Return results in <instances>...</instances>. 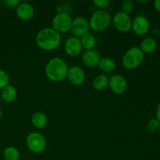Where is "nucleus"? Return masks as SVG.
Returning a JSON list of instances; mask_svg holds the SVG:
<instances>
[{
    "label": "nucleus",
    "mask_w": 160,
    "mask_h": 160,
    "mask_svg": "<svg viewBox=\"0 0 160 160\" xmlns=\"http://www.w3.org/2000/svg\"><path fill=\"white\" fill-rule=\"evenodd\" d=\"M112 23L114 28L120 32H128L131 29L132 20L128 14L119 11L112 18Z\"/></svg>",
    "instance_id": "obj_7"
},
{
    "label": "nucleus",
    "mask_w": 160,
    "mask_h": 160,
    "mask_svg": "<svg viewBox=\"0 0 160 160\" xmlns=\"http://www.w3.org/2000/svg\"><path fill=\"white\" fill-rule=\"evenodd\" d=\"M5 5H6L7 7H17L18 6V4L20 3V2L18 0H6L4 2Z\"/></svg>",
    "instance_id": "obj_26"
},
{
    "label": "nucleus",
    "mask_w": 160,
    "mask_h": 160,
    "mask_svg": "<svg viewBox=\"0 0 160 160\" xmlns=\"http://www.w3.org/2000/svg\"><path fill=\"white\" fill-rule=\"evenodd\" d=\"M134 6L133 2L124 1L122 2L121 10L120 11H122V12H124V13H127L128 14V15H130V13L132 12L133 10H134Z\"/></svg>",
    "instance_id": "obj_24"
},
{
    "label": "nucleus",
    "mask_w": 160,
    "mask_h": 160,
    "mask_svg": "<svg viewBox=\"0 0 160 160\" xmlns=\"http://www.w3.org/2000/svg\"><path fill=\"white\" fill-rule=\"evenodd\" d=\"M73 18L70 13L66 11L57 12L52 20V28L57 31L59 34H64L70 31Z\"/></svg>",
    "instance_id": "obj_5"
},
{
    "label": "nucleus",
    "mask_w": 160,
    "mask_h": 160,
    "mask_svg": "<svg viewBox=\"0 0 160 160\" xmlns=\"http://www.w3.org/2000/svg\"><path fill=\"white\" fill-rule=\"evenodd\" d=\"M67 78L73 85L79 86L84 82L86 77L84 71L81 67L73 66L69 68Z\"/></svg>",
    "instance_id": "obj_12"
},
{
    "label": "nucleus",
    "mask_w": 160,
    "mask_h": 160,
    "mask_svg": "<svg viewBox=\"0 0 160 160\" xmlns=\"http://www.w3.org/2000/svg\"><path fill=\"white\" fill-rule=\"evenodd\" d=\"M154 7L158 12H160V0H156L154 2Z\"/></svg>",
    "instance_id": "obj_27"
},
{
    "label": "nucleus",
    "mask_w": 160,
    "mask_h": 160,
    "mask_svg": "<svg viewBox=\"0 0 160 160\" xmlns=\"http://www.w3.org/2000/svg\"><path fill=\"white\" fill-rule=\"evenodd\" d=\"M89 29V22L85 17H77L73 19L70 31L74 37L80 38L83 35L88 33Z\"/></svg>",
    "instance_id": "obj_8"
},
{
    "label": "nucleus",
    "mask_w": 160,
    "mask_h": 160,
    "mask_svg": "<svg viewBox=\"0 0 160 160\" xmlns=\"http://www.w3.org/2000/svg\"><path fill=\"white\" fill-rule=\"evenodd\" d=\"M159 31H160V26H159Z\"/></svg>",
    "instance_id": "obj_32"
},
{
    "label": "nucleus",
    "mask_w": 160,
    "mask_h": 160,
    "mask_svg": "<svg viewBox=\"0 0 160 160\" xmlns=\"http://www.w3.org/2000/svg\"><path fill=\"white\" fill-rule=\"evenodd\" d=\"M100 54L95 48L90 50H86L82 55V62L86 67H95L98 66L99 62Z\"/></svg>",
    "instance_id": "obj_14"
},
{
    "label": "nucleus",
    "mask_w": 160,
    "mask_h": 160,
    "mask_svg": "<svg viewBox=\"0 0 160 160\" xmlns=\"http://www.w3.org/2000/svg\"><path fill=\"white\" fill-rule=\"evenodd\" d=\"M69 67L64 59L60 57L52 58L45 66L47 78L53 82H61L67 76Z\"/></svg>",
    "instance_id": "obj_2"
},
{
    "label": "nucleus",
    "mask_w": 160,
    "mask_h": 160,
    "mask_svg": "<svg viewBox=\"0 0 160 160\" xmlns=\"http://www.w3.org/2000/svg\"><path fill=\"white\" fill-rule=\"evenodd\" d=\"M109 87L112 93L116 95H122L128 88V81L122 75H112L109 78Z\"/></svg>",
    "instance_id": "obj_9"
},
{
    "label": "nucleus",
    "mask_w": 160,
    "mask_h": 160,
    "mask_svg": "<svg viewBox=\"0 0 160 160\" xmlns=\"http://www.w3.org/2000/svg\"><path fill=\"white\" fill-rule=\"evenodd\" d=\"M1 97L6 102H12L15 101L17 97V91L16 88L12 85H7L2 89Z\"/></svg>",
    "instance_id": "obj_17"
},
{
    "label": "nucleus",
    "mask_w": 160,
    "mask_h": 160,
    "mask_svg": "<svg viewBox=\"0 0 160 160\" xmlns=\"http://www.w3.org/2000/svg\"><path fill=\"white\" fill-rule=\"evenodd\" d=\"M64 51L69 56H78L82 51V46L80 39L74 36L68 38L64 44Z\"/></svg>",
    "instance_id": "obj_11"
},
{
    "label": "nucleus",
    "mask_w": 160,
    "mask_h": 160,
    "mask_svg": "<svg viewBox=\"0 0 160 160\" xmlns=\"http://www.w3.org/2000/svg\"><path fill=\"white\" fill-rule=\"evenodd\" d=\"M159 131V136H160V128H159V131Z\"/></svg>",
    "instance_id": "obj_31"
},
{
    "label": "nucleus",
    "mask_w": 160,
    "mask_h": 160,
    "mask_svg": "<svg viewBox=\"0 0 160 160\" xmlns=\"http://www.w3.org/2000/svg\"><path fill=\"white\" fill-rule=\"evenodd\" d=\"M93 3L98 9L104 10V9H106L109 5L110 1H109V0H95Z\"/></svg>",
    "instance_id": "obj_25"
},
{
    "label": "nucleus",
    "mask_w": 160,
    "mask_h": 160,
    "mask_svg": "<svg viewBox=\"0 0 160 160\" xmlns=\"http://www.w3.org/2000/svg\"><path fill=\"white\" fill-rule=\"evenodd\" d=\"M156 119L160 122V102L157 105V108H156Z\"/></svg>",
    "instance_id": "obj_28"
},
{
    "label": "nucleus",
    "mask_w": 160,
    "mask_h": 160,
    "mask_svg": "<svg viewBox=\"0 0 160 160\" xmlns=\"http://www.w3.org/2000/svg\"><path fill=\"white\" fill-rule=\"evenodd\" d=\"M31 123L37 129H42L45 128L48 123L47 116L42 112H36L31 116Z\"/></svg>",
    "instance_id": "obj_15"
},
{
    "label": "nucleus",
    "mask_w": 160,
    "mask_h": 160,
    "mask_svg": "<svg viewBox=\"0 0 160 160\" xmlns=\"http://www.w3.org/2000/svg\"><path fill=\"white\" fill-rule=\"evenodd\" d=\"M2 117V109H0V119H1Z\"/></svg>",
    "instance_id": "obj_29"
},
{
    "label": "nucleus",
    "mask_w": 160,
    "mask_h": 160,
    "mask_svg": "<svg viewBox=\"0 0 160 160\" xmlns=\"http://www.w3.org/2000/svg\"><path fill=\"white\" fill-rule=\"evenodd\" d=\"M9 78L8 73L5 70L0 69V89H3L9 85Z\"/></svg>",
    "instance_id": "obj_23"
},
{
    "label": "nucleus",
    "mask_w": 160,
    "mask_h": 160,
    "mask_svg": "<svg viewBox=\"0 0 160 160\" xmlns=\"http://www.w3.org/2000/svg\"><path fill=\"white\" fill-rule=\"evenodd\" d=\"M109 86V78L105 73L98 74L92 81V87L96 91H102Z\"/></svg>",
    "instance_id": "obj_18"
},
{
    "label": "nucleus",
    "mask_w": 160,
    "mask_h": 160,
    "mask_svg": "<svg viewBox=\"0 0 160 160\" xmlns=\"http://www.w3.org/2000/svg\"><path fill=\"white\" fill-rule=\"evenodd\" d=\"M16 14L19 19L23 21H27L34 17V8L31 3L27 2H20L16 7Z\"/></svg>",
    "instance_id": "obj_13"
},
{
    "label": "nucleus",
    "mask_w": 160,
    "mask_h": 160,
    "mask_svg": "<svg viewBox=\"0 0 160 160\" xmlns=\"http://www.w3.org/2000/svg\"><path fill=\"white\" fill-rule=\"evenodd\" d=\"M139 2H142V3H145V2H148V1H139Z\"/></svg>",
    "instance_id": "obj_30"
},
{
    "label": "nucleus",
    "mask_w": 160,
    "mask_h": 160,
    "mask_svg": "<svg viewBox=\"0 0 160 160\" xmlns=\"http://www.w3.org/2000/svg\"><path fill=\"white\" fill-rule=\"evenodd\" d=\"M35 42L38 46L44 51H53L61 43L60 34L52 28L41 29L36 34Z\"/></svg>",
    "instance_id": "obj_1"
},
{
    "label": "nucleus",
    "mask_w": 160,
    "mask_h": 160,
    "mask_svg": "<svg viewBox=\"0 0 160 160\" xmlns=\"http://www.w3.org/2000/svg\"><path fill=\"white\" fill-rule=\"evenodd\" d=\"M89 27L95 32H102L107 29L112 22V18L109 12L102 9L95 11L88 20Z\"/></svg>",
    "instance_id": "obj_3"
},
{
    "label": "nucleus",
    "mask_w": 160,
    "mask_h": 160,
    "mask_svg": "<svg viewBox=\"0 0 160 160\" xmlns=\"http://www.w3.org/2000/svg\"><path fill=\"white\" fill-rule=\"evenodd\" d=\"M157 46V41L155 38H153L148 37L145 38H144L142 41L139 48H141V50L144 53H148H148H152L156 51Z\"/></svg>",
    "instance_id": "obj_16"
},
{
    "label": "nucleus",
    "mask_w": 160,
    "mask_h": 160,
    "mask_svg": "<svg viewBox=\"0 0 160 160\" xmlns=\"http://www.w3.org/2000/svg\"><path fill=\"white\" fill-rule=\"evenodd\" d=\"M20 156V152L14 146L6 147L3 151V158L5 160H19Z\"/></svg>",
    "instance_id": "obj_21"
},
{
    "label": "nucleus",
    "mask_w": 160,
    "mask_h": 160,
    "mask_svg": "<svg viewBox=\"0 0 160 160\" xmlns=\"http://www.w3.org/2000/svg\"><path fill=\"white\" fill-rule=\"evenodd\" d=\"M98 67L104 73H111L116 68V62L109 57H102L100 59L98 64Z\"/></svg>",
    "instance_id": "obj_19"
},
{
    "label": "nucleus",
    "mask_w": 160,
    "mask_h": 160,
    "mask_svg": "<svg viewBox=\"0 0 160 160\" xmlns=\"http://www.w3.org/2000/svg\"><path fill=\"white\" fill-rule=\"evenodd\" d=\"M80 42H81L82 48H84L86 50L93 49L94 47L95 46L96 44V40L94 35L91 33H87L82 37L80 38Z\"/></svg>",
    "instance_id": "obj_20"
},
{
    "label": "nucleus",
    "mask_w": 160,
    "mask_h": 160,
    "mask_svg": "<svg viewBox=\"0 0 160 160\" xmlns=\"http://www.w3.org/2000/svg\"><path fill=\"white\" fill-rule=\"evenodd\" d=\"M160 128V122L156 118H152L148 121L146 124V129L149 132H156Z\"/></svg>",
    "instance_id": "obj_22"
},
{
    "label": "nucleus",
    "mask_w": 160,
    "mask_h": 160,
    "mask_svg": "<svg viewBox=\"0 0 160 160\" xmlns=\"http://www.w3.org/2000/svg\"><path fill=\"white\" fill-rule=\"evenodd\" d=\"M145 53L138 46H134L127 50L122 59V64L127 70H134L143 62Z\"/></svg>",
    "instance_id": "obj_4"
},
{
    "label": "nucleus",
    "mask_w": 160,
    "mask_h": 160,
    "mask_svg": "<svg viewBox=\"0 0 160 160\" xmlns=\"http://www.w3.org/2000/svg\"><path fill=\"white\" fill-rule=\"evenodd\" d=\"M150 28V23L148 19L145 16L139 15L134 17L132 20L131 29L134 34L138 36H143L148 32Z\"/></svg>",
    "instance_id": "obj_10"
},
{
    "label": "nucleus",
    "mask_w": 160,
    "mask_h": 160,
    "mask_svg": "<svg viewBox=\"0 0 160 160\" xmlns=\"http://www.w3.org/2000/svg\"><path fill=\"white\" fill-rule=\"evenodd\" d=\"M26 145L34 153H41L45 149L46 140L45 136L39 132H31L27 136Z\"/></svg>",
    "instance_id": "obj_6"
}]
</instances>
